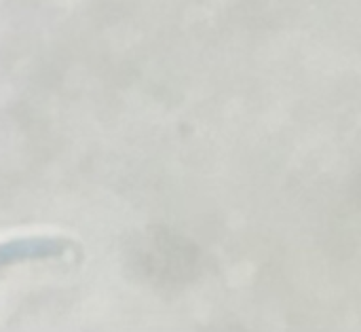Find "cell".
I'll return each mask as SVG.
<instances>
[{
	"mask_svg": "<svg viewBox=\"0 0 361 332\" xmlns=\"http://www.w3.org/2000/svg\"><path fill=\"white\" fill-rule=\"evenodd\" d=\"M72 244L63 237H21L8 239L0 244V269L32 263V261H49L61 259L68 254Z\"/></svg>",
	"mask_w": 361,
	"mask_h": 332,
	"instance_id": "1",
	"label": "cell"
}]
</instances>
